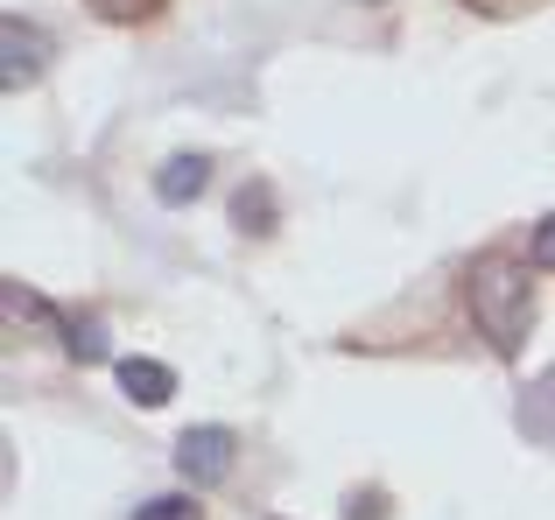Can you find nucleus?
Returning a JSON list of instances; mask_svg holds the SVG:
<instances>
[{"mask_svg":"<svg viewBox=\"0 0 555 520\" xmlns=\"http://www.w3.org/2000/svg\"><path fill=\"white\" fill-rule=\"evenodd\" d=\"M232 457H240V437H232L225 422H197L177 437V471L190 485H218L232 479Z\"/></svg>","mask_w":555,"mask_h":520,"instance_id":"nucleus-2","label":"nucleus"},{"mask_svg":"<svg viewBox=\"0 0 555 520\" xmlns=\"http://www.w3.org/2000/svg\"><path fill=\"white\" fill-rule=\"evenodd\" d=\"M134 520H204V514H197V499L163 493V499H149V507H134Z\"/></svg>","mask_w":555,"mask_h":520,"instance_id":"nucleus-8","label":"nucleus"},{"mask_svg":"<svg viewBox=\"0 0 555 520\" xmlns=\"http://www.w3.org/2000/svg\"><path fill=\"white\" fill-rule=\"evenodd\" d=\"M464 302H472L478 338H486L500 359H514L520 338H528V324H534V282H528V268H520L514 253H478L472 274H464Z\"/></svg>","mask_w":555,"mask_h":520,"instance_id":"nucleus-1","label":"nucleus"},{"mask_svg":"<svg viewBox=\"0 0 555 520\" xmlns=\"http://www.w3.org/2000/svg\"><path fill=\"white\" fill-rule=\"evenodd\" d=\"M464 8H478V14H528V8H542V0H464Z\"/></svg>","mask_w":555,"mask_h":520,"instance_id":"nucleus-10","label":"nucleus"},{"mask_svg":"<svg viewBox=\"0 0 555 520\" xmlns=\"http://www.w3.org/2000/svg\"><path fill=\"white\" fill-rule=\"evenodd\" d=\"M528 253H534V268H548V274H555V211H548V219H542V225H534V239H528Z\"/></svg>","mask_w":555,"mask_h":520,"instance_id":"nucleus-9","label":"nucleus"},{"mask_svg":"<svg viewBox=\"0 0 555 520\" xmlns=\"http://www.w3.org/2000/svg\"><path fill=\"white\" fill-rule=\"evenodd\" d=\"M99 22H149V14H163V0H92Z\"/></svg>","mask_w":555,"mask_h":520,"instance_id":"nucleus-7","label":"nucleus"},{"mask_svg":"<svg viewBox=\"0 0 555 520\" xmlns=\"http://www.w3.org/2000/svg\"><path fill=\"white\" fill-rule=\"evenodd\" d=\"M64 352L85 359V366H92V359H106V330H99V316H78V324H64Z\"/></svg>","mask_w":555,"mask_h":520,"instance_id":"nucleus-6","label":"nucleus"},{"mask_svg":"<svg viewBox=\"0 0 555 520\" xmlns=\"http://www.w3.org/2000/svg\"><path fill=\"white\" fill-rule=\"evenodd\" d=\"M120 387H127V401H141V408H163V401L177 394V373H169L163 359H120Z\"/></svg>","mask_w":555,"mask_h":520,"instance_id":"nucleus-5","label":"nucleus"},{"mask_svg":"<svg viewBox=\"0 0 555 520\" xmlns=\"http://www.w3.org/2000/svg\"><path fill=\"white\" fill-rule=\"evenodd\" d=\"M42 64H50V36L22 14H8L0 22V92H28L42 78Z\"/></svg>","mask_w":555,"mask_h":520,"instance_id":"nucleus-3","label":"nucleus"},{"mask_svg":"<svg viewBox=\"0 0 555 520\" xmlns=\"http://www.w3.org/2000/svg\"><path fill=\"white\" fill-rule=\"evenodd\" d=\"M204 183H211V155H169V162L155 169V197H163V205H190Z\"/></svg>","mask_w":555,"mask_h":520,"instance_id":"nucleus-4","label":"nucleus"}]
</instances>
